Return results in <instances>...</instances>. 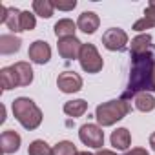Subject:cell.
Here are the masks:
<instances>
[{
    "label": "cell",
    "mask_w": 155,
    "mask_h": 155,
    "mask_svg": "<svg viewBox=\"0 0 155 155\" xmlns=\"http://www.w3.org/2000/svg\"><path fill=\"white\" fill-rule=\"evenodd\" d=\"M155 71V57L153 53H144L139 57H131V69H130V81L128 90L124 91L122 99L128 101L142 91H151V79Z\"/></svg>",
    "instance_id": "obj_1"
},
{
    "label": "cell",
    "mask_w": 155,
    "mask_h": 155,
    "mask_svg": "<svg viewBox=\"0 0 155 155\" xmlns=\"http://www.w3.org/2000/svg\"><path fill=\"white\" fill-rule=\"evenodd\" d=\"M53 31H55V37H57V38L75 37V31H77V22H73L71 18H60L58 22H55Z\"/></svg>",
    "instance_id": "obj_16"
},
{
    "label": "cell",
    "mask_w": 155,
    "mask_h": 155,
    "mask_svg": "<svg viewBox=\"0 0 155 155\" xmlns=\"http://www.w3.org/2000/svg\"><path fill=\"white\" fill-rule=\"evenodd\" d=\"M77 155H93V153H90V151H77Z\"/></svg>",
    "instance_id": "obj_32"
},
{
    "label": "cell",
    "mask_w": 155,
    "mask_h": 155,
    "mask_svg": "<svg viewBox=\"0 0 155 155\" xmlns=\"http://www.w3.org/2000/svg\"><path fill=\"white\" fill-rule=\"evenodd\" d=\"M82 44L77 37H68V38H58V44H57V49H58V55L66 60H75L79 58L81 55V49H82Z\"/></svg>",
    "instance_id": "obj_8"
},
{
    "label": "cell",
    "mask_w": 155,
    "mask_h": 155,
    "mask_svg": "<svg viewBox=\"0 0 155 155\" xmlns=\"http://www.w3.org/2000/svg\"><path fill=\"white\" fill-rule=\"evenodd\" d=\"M55 11V6L51 0H33V13L42 18H51Z\"/></svg>",
    "instance_id": "obj_21"
},
{
    "label": "cell",
    "mask_w": 155,
    "mask_h": 155,
    "mask_svg": "<svg viewBox=\"0 0 155 155\" xmlns=\"http://www.w3.org/2000/svg\"><path fill=\"white\" fill-rule=\"evenodd\" d=\"M64 113L68 115V117H73V119H77V117H82L86 111H88V102L84 101V99H75V101H68L66 104H64Z\"/></svg>",
    "instance_id": "obj_17"
},
{
    "label": "cell",
    "mask_w": 155,
    "mask_h": 155,
    "mask_svg": "<svg viewBox=\"0 0 155 155\" xmlns=\"http://www.w3.org/2000/svg\"><path fill=\"white\" fill-rule=\"evenodd\" d=\"M124 155H150L144 148H131L130 151H126Z\"/></svg>",
    "instance_id": "obj_28"
},
{
    "label": "cell",
    "mask_w": 155,
    "mask_h": 155,
    "mask_svg": "<svg viewBox=\"0 0 155 155\" xmlns=\"http://www.w3.org/2000/svg\"><path fill=\"white\" fill-rule=\"evenodd\" d=\"M150 146H151V150L155 151V131L150 135Z\"/></svg>",
    "instance_id": "obj_30"
},
{
    "label": "cell",
    "mask_w": 155,
    "mask_h": 155,
    "mask_svg": "<svg viewBox=\"0 0 155 155\" xmlns=\"http://www.w3.org/2000/svg\"><path fill=\"white\" fill-rule=\"evenodd\" d=\"M15 69V75H17V79H18V86H29L33 82V68L29 62H17L11 66Z\"/></svg>",
    "instance_id": "obj_15"
},
{
    "label": "cell",
    "mask_w": 155,
    "mask_h": 155,
    "mask_svg": "<svg viewBox=\"0 0 155 155\" xmlns=\"http://www.w3.org/2000/svg\"><path fill=\"white\" fill-rule=\"evenodd\" d=\"M150 51H151V35L150 33H142V35H137L131 38L130 57H139V55H144Z\"/></svg>",
    "instance_id": "obj_13"
},
{
    "label": "cell",
    "mask_w": 155,
    "mask_h": 155,
    "mask_svg": "<svg viewBox=\"0 0 155 155\" xmlns=\"http://www.w3.org/2000/svg\"><path fill=\"white\" fill-rule=\"evenodd\" d=\"M11 110H13L15 119L28 131L37 130L42 124V119H44L42 117V110L29 97H18V99H15L13 104H11Z\"/></svg>",
    "instance_id": "obj_2"
},
{
    "label": "cell",
    "mask_w": 155,
    "mask_h": 155,
    "mask_svg": "<svg viewBox=\"0 0 155 155\" xmlns=\"http://www.w3.org/2000/svg\"><path fill=\"white\" fill-rule=\"evenodd\" d=\"M28 155H53V146L42 139H37L28 146Z\"/></svg>",
    "instance_id": "obj_22"
},
{
    "label": "cell",
    "mask_w": 155,
    "mask_h": 155,
    "mask_svg": "<svg viewBox=\"0 0 155 155\" xmlns=\"http://www.w3.org/2000/svg\"><path fill=\"white\" fill-rule=\"evenodd\" d=\"M0 84H2V90H4V91L15 90V88L18 86V79H17L15 69H13L11 66L0 69Z\"/></svg>",
    "instance_id": "obj_20"
},
{
    "label": "cell",
    "mask_w": 155,
    "mask_h": 155,
    "mask_svg": "<svg viewBox=\"0 0 155 155\" xmlns=\"http://www.w3.org/2000/svg\"><path fill=\"white\" fill-rule=\"evenodd\" d=\"M79 62L86 73H99L104 68V60H102L99 49L95 48V44H82Z\"/></svg>",
    "instance_id": "obj_4"
},
{
    "label": "cell",
    "mask_w": 155,
    "mask_h": 155,
    "mask_svg": "<svg viewBox=\"0 0 155 155\" xmlns=\"http://www.w3.org/2000/svg\"><path fill=\"white\" fill-rule=\"evenodd\" d=\"M95 155H117L115 151H111V150H99Z\"/></svg>",
    "instance_id": "obj_29"
},
{
    "label": "cell",
    "mask_w": 155,
    "mask_h": 155,
    "mask_svg": "<svg viewBox=\"0 0 155 155\" xmlns=\"http://www.w3.org/2000/svg\"><path fill=\"white\" fill-rule=\"evenodd\" d=\"M151 91H155V71H153V79H151Z\"/></svg>",
    "instance_id": "obj_31"
},
{
    "label": "cell",
    "mask_w": 155,
    "mask_h": 155,
    "mask_svg": "<svg viewBox=\"0 0 155 155\" xmlns=\"http://www.w3.org/2000/svg\"><path fill=\"white\" fill-rule=\"evenodd\" d=\"M35 26H37L35 13L22 11L20 13V31H31V29H35Z\"/></svg>",
    "instance_id": "obj_24"
},
{
    "label": "cell",
    "mask_w": 155,
    "mask_h": 155,
    "mask_svg": "<svg viewBox=\"0 0 155 155\" xmlns=\"http://www.w3.org/2000/svg\"><path fill=\"white\" fill-rule=\"evenodd\" d=\"M131 111V104L124 99H115V101H108L97 106L95 110V119L97 124L101 128H108L117 124L119 120H122L128 113Z\"/></svg>",
    "instance_id": "obj_3"
},
{
    "label": "cell",
    "mask_w": 155,
    "mask_h": 155,
    "mask_svg": "<svg viewBox=\"0 0 155 155\" xmlns=\"http://www.w3.org/2000/svg\"><path fill=\"white\" fill-rule=\"evenodd\" d=\"M53 155H77V146L71 140H60L53 146Z\"/></svg>",
    "instance_id": "obj_23"
},
{
    "label": "cell",
    "mask_w": 155,
    "mask_h": 155,
    "mask_svg": "<svg viewBox=\"0 0 155 155\" xmlns=\"http://www.w3.org/2000/svg\"><path fill=\"white\" fill-rule=\"evenodd\" d=\"M128 44V33L120 28H110L102 35V46L108 51H122Z\"/></svg>",
    "instance_id": "obj_6"
},
{
    "label": "cell",
    "mask_w": 155,
    "mask_h": 155,
    "mask_svg": "<svg viewBox=\"0 0 155 155\" xmlns=\"http://www.w3.org/2000/svg\"><path fill=\"white\" fill-rule=\"evenodd\" d=\"M20 135L13 130H6L2 131V135H0V146H2V151L6 155H11V153H17L20 150Z\"/></svg>",
    "instance_id": "obj_12"
},
{
    "label": "cell",
    "mask_w": 155,
    "mask_h": 155,
    "mask_svg": "<svg viewBox=\"0 0 155 155\" xmlns=\"http://www.w3.org/2000/svg\"><path fill=\"white\" fill-rule=\"evenodd\" d=\"M22 40L15 35H2L0 37V53L2 55H13L20 49Z\"/></svg>",
    "instance_id": "obj_18"
},
{
    "label": "cell",
    "mask_w": 155,
    "mask_h": 155,
    "mask_svg": "<svg viewBox=\"0 0 155 155\" xmlns=\"http://www.w3.org/2000/svg\"><path fill=\"white\" fill-rule=\"evenodd\" d=\"M99 26H101V18L93 11H82L79 15V20H77V28L86 35H93L99 29Z\"/></svg>",
    "instance_id": "obj_11"
},
{
    "label": "cell",
    "mask_w": 155,
    "mask_h": 155,
    "mask_svg": "<svg viewBox=\"0 0 155 155\" xmlns=\"http://www.w3.org/2000/svg\"><path fill=\"white\" fill-rule=\"evenodd\" d=\"M144 18L150 20L151 24H155V0H151L148 4V8L144 9Z\"/></svg>",
    "instance_id": "obj_27"
},
{
    "label": "cell",
    "mask_w": 155,
    "mask_h": 155,
    "mask_svg": "<svg viewBox=\"0 0 155 155\" xmlns=\"http://www.w3.org/2000/svg\"><path fill=\"white\" fill-rule=\"evenodd\" d=\"M55 9H60V11H71L77 8V2L75 0H69V2H53Z\"/></svg>",
    "instance_id": "obj_26"
},
{
    "label": "cell",
    "mask_w": 155,
    "mask_h": 155,
    "mask_svg": "<svg viewBox=\"0 0 155 155\" xmlns=\"http://www.w3.org/2000/svg\"><path fill=\"white\" fill-rule=\"evenodd\" d=\"M28 57L31 62L44 66L51 60V48L46 40H35L28 49Z\"/></svg>",
    "instance_id": "obj_9"
},
{
    "label": "cell",
    "mask_w": 155,
    "mask_h": 155,
    "mask_svg": "<svg viewBox=\"0 0 155 155\" xmlns=\"http://www.w3.org/2000/svg\"><path fill=\"white\" fill-rule=\"evenodd\" d=\"M135 108L142 113H150L155 110V97L150 93V91H142V93H137L135 97Z\"/></svg>",
    "instance_id": "obj_19"
},
{
    "label": "cell",
    "mask_w": 155,
    "mask_h": 155,
    "mask_svg": "<svg viewBox=\"0 0 155 155\" xmlns=\"http://www.w3.org/2000/svg\"><path fill=\"white\" fill-rule=\"evenodd\" d=\"M20 13L17 8H8V6H0V24L8 26L13 33H20Z\"/></svg>",
    "instance_id": "obj_10"
},
{
    "label": "cell",
    "mask_w": 155,
    "mask_h": 155,
    "mask_svg": "<svg viewBox=\"0 0 155 155\" xmlns=\"http://www.w3.org/2000/svg\"><path fill=\"white\" fill-rule=\"evenodd\" d=\"M79 139L88 148L102 150V146H104V131L99 124H91V122L82 124L79 130Z\"/></svg>",
    "instance_id": "obj_5"
},
{
    "label": "cell",
    "mask_w": 155,
    "mask_h": 155,
    "mask_svg": "<svg viewBox=\"0 0 155 155\" xmlns=\"http://www.w3.org/2000/svg\"><path fill=\"white\" fill-rule=\"evenodd\" d=\"M110 140H111V146H113L115 150L126 151V150L130 148V144H131V133H130L128 128H117V130L111 133Z\"/></svg>",
    "instance_id": "obj_14"
},
{
    "label": "cell",
    "mask_w": 155,
    "mask_h": 155,
    "mask_svg": "<svg viewBox=\"0 0 155 155\" xmlns=\"http://www.w3.org/2000/svg\"><path fill=\"white\" fill-rule=\"evenodd\" d=\"M153 26H155V24H151L150 20H146V18L142 17V18H139V20L133 24V29H135V31H146V29H151Z\"/></svg>",
    "instance_id": "obj_25"
},
{
    "label": "cell",
    "mask_w": 155,
    "mask_h": 155,
    "mask_svg": "<svg viewBox=\"0 0 155 155\" xmlns=\"http://www.w3.org/2000/svg\"><path fill=\"white\" fill-rule=\"evenodd\" d=\"M82 77L75 71H62L58 77H57V86L62 93H77L82 90Z\"/></svg>",
    "instance_id": "obj_7"
}]
</instances>
